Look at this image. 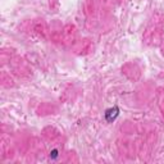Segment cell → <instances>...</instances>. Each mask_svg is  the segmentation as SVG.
I'll return each instance as SVG.
<instances>
[{"instance_id": "cell-1", "label": "cell", "mask_w": 164, "mask_h": 164, "mask_svg": "<svg viewBox=\"0 0 164 164\" xmlns=\"http://www.w3.org/2000/svg\"><path fill=\"white\" fill-rule=\"evenodd\" d=\"M57 156H58V151L54 150V151H53V158H57Z\"/></svg>"}]
</instances>
